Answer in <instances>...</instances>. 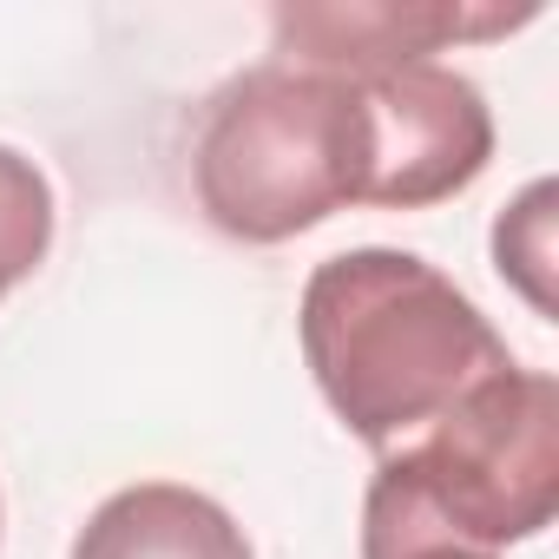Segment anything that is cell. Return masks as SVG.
<instances>
[{
    "mask_svg": "<svg viewBox=\"0 0 559 559\" xmlns=\"http://www.w3.org/2000/svg\"><path fill=\"white\" fill-rule=\"evenodd\" d=\"M559 513V382L546 369H500L448 415L376 454L362 533H448L467 546H513Z\"/></svg>",
    "mask_w": 559,
    "mask_h": 559,
    "instance_id": "cell-3",
    "label": "cell"
},
{
    "mask_svg": "<svg viewBox=\"0 0 559 559\" xmlns=\"http://www.w3.org/2000/svg\"><path fill=\"white\" fill-rule=\"evenodd\" d=\"M73 559H257L243 526L198 487H119L73 539Z\"/></svg>",
    "mask_w": 559,
    "mask_h": 559,
    "instance_id": "cell-6",
    "label": "cell"
},
{
    "mask_svg": "<svg viewBox=\"0 0 559 559\" xmlns=\"http://www.w3.org/2000/svg\"><path fill=\"white\" fill-rule=\"evenodd\" d=\"M362 559H493V552L448 533H362Z\"/></svg>",
    "mask_w": 559,
    "mask_h": 559,
    "instance_id": "cell-9",
    "label": "cell"
},
{
    "mask_svg": "<svg viewBox=\"0 0 559 559\" xmlns=\"http://www.w3.org/2000/svg\"><path fill=\"white\" fill-rule=\"evenodd\" d=\"M539 21V8H461V0H330V8H304L284 0L270 8L276 53L290 67L317 73H382V67H415L454 40H500L513 27Z\"/></svg>",
    "mask_w": 559,
    "mask_h": 559,
    "instance_id": "cell-5",
    "label": "cell"
},
{
    "mask_svg": "<svg viewBox=\"0 0 559 559\" xmlns=\"http://www.w3.org/2000/svg\"><path fill=\"white\" fill-rule=\"evenodd\" d=\"M552 178L526 185V198L493 224V257H500V276L539 310L552 317Z\"/></svg>",
    "mask_w": 559,
    "mask_h": 559,
    "instance_id": "cell-8",
    "label": "cell"
},
{
    "mask_svg": "<svg viewBox=\"0 0 559 559\" xmlns=\"http://www.w3.org/2000/svg\"><path fill=\"white\" fill-rule=\"evenodd\" d=\"M47 250H53V185L27 152L0 145V297L21 290L47 263Z\"/></svg>",
    "mask_w": 559,
    "mask_h": 559,
    "instance_id": "cell-7",
    "label": "cell"
},
{
    "mask_svg": "<svg viewBox=\"0 0 559 559\" xmlns=\"http://www.w3.org/2000/svg\"><path fill=\"white\" fill-rule=\"evenodd\" d=\"M304 362L330 415L376 454L448 415L467 389L513 369L474 297L415 250H343L304 284Z\"/></svg>",
    "mask_w": 559,
    "mask_h": 559,
    "instance_id": "cell-1",
    "label": "cell"
},
{
    "mask_svg": "<svg viewBox=\"0 0 559 559\" xmlns=\"http://www.w3.org/2000/svg\"><path fill=\"white\" fill-rule=\"evenodd\" d=\"M369 119L349 73L263 60L224 80L191 132L198 211L237 243H290L362 204Z\"/></svg>",
    "mask_w": 559,
    "mask_h": 559,
    "instance_id": "cell-2",
    "label": "cell"
},
{
    "mask_svg": "<svg viewBox=\"0 0 559 559\" xmlns=\"http://www.w3.org/2000/svg\"><path fill=\"white\" fill-rule=\"evenodd\" d=\"M369 119V185L362 204L428 211L461 198L493 158V112L454 67L415 60L382 73H349Z\"/></svg>",
    "mask_w": 559,
    "mask_h": 559,
    "instance_id": "cell-4",
    "label": "cell"
}]
</instances>
